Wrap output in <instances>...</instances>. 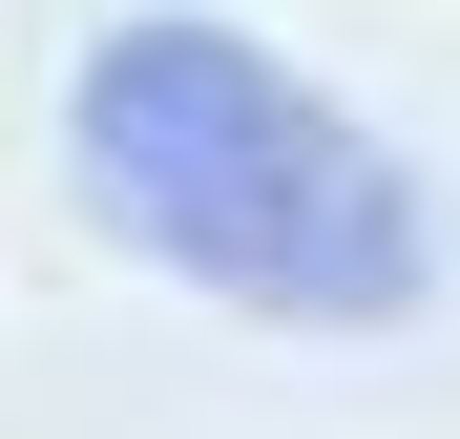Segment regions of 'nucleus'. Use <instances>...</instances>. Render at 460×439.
<instances>
[{"label":"nucleus","mask_w":460,"mask_h":439,"mask_svg":"<svg viewBox=\"0 0 460 439\" xmlns=\"http://www.w3.org/2000/svg\"><path fill=\"white\" fill-rule=\"evenodd\" d=\"M63 189H84L105 251H146L168 293H209V314H272V335H419L439 314L419 168L293 42L209 22V0H146V22L84 42V84H63Z\"/></svg>","instance_id":"obj_1"}]
</instances>
